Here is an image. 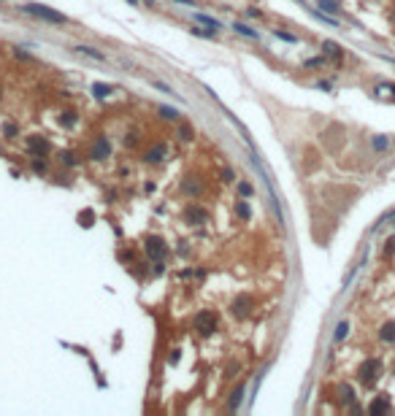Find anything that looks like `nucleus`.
Here are the masks:
<instances>
[{
	"label": "nucleus",
	"instance_id": "1",
	"mask_svg": "<svg viewBox=\"0 0 395 416\" xmlns=\"http://www.w3.org/2000/svg\"><path fill=\"white\" fill-rule=\"evenodd\" d=\"M19 11H25V14H30V17H35V19L49 22V25H68V22H70L65 14L54 11V9H49V6H38V3H25V6H19Z\"/></svg>",
	"mask_w": 395,
	"mask_h": 416
},
{
	"label": "nucleus",
	"instance_id": "2",
	"mask_svg": "<svg viewBox=\"0 0 395 416\" xmlns=\"http://www.w3.org/2000/svg\"><path fill=\"white\" fill-rule=\"evenodd\" d=\"M379 376H382V362H379L376 357H368L366 362H360L358 381L363 384V387H374V384L379 381Z\"/></svg>",
	"mask_w": 395,
	"mask_h": 416
},
{
	"label": "nucleus",
	"instance_id": "3",
	"mask_svg": "<svg viewBox=\"0 0 395 416\" xmlns=\"http://www.w3.org/2000/svg\"><path fill=\"white\" fill-rule=\"evenodd\" d=\"M192 325H195V330L201 335H211L217 330V313L214 311H198L195 319H192Z\"/></svg>",
	"mask_w": 395,
	"mask_h": 416
},
{
	"label": "nucleus",
	"instance_id": "4",
	"mask_svg": "<svg viewBox=\"0 0 395 416\" xmlns=\"http://www.w3.org/2000/svg\"><path fill=\"white\" fill-rule=\"evenodd\" d=\"M144 249H146V254L152 257L154 262H160L165 254H168V246H165V241L160 238V235H149L146 243H144Z\"/></svg>",
	"mask_w": 395,
	"mask_h": 416
},
{
	"label": "nucleus",
	"instance_id": "5",
	"mask_svg": "<svg viewBox=\"0 0 395 416\" xmlns=\"http://www.w3.org/2000/svg\"><path fill=\"white\" fill-rule=\"evenodd\" d=\"M252 308H255V297H252V295H239V297L233 300V305H230L233 316H239V319L249 316Z\"/></svg>",
	"mask_w": 395,
	"mask_h": 416
},
{
	"label": "nucleus",
	"instance_id": "6",
	"mask_svg": "<svg viewBox=\"0 0 395 416\" xmlns=\"http://www.w3.org/2000/svg\"><path fill=\"white\" fill-rule=\"evenodd\" d=\"M187 222L189 224H203V222H209V211L203 208V206H198V203H192V206H187Z\"/></svg>",
	"mask_w": 395,
	"mask_h": 416
},
{
	"label": "nucleus",
	"instance_id": "7",
	"mask_svg": "<svg viewBox=\"0 0 395 416\" xmlns=\"http://www.w3.org/2000/svg\"><path fill=\"white\" fill-rule=\"evenodd\" d=\"M27 149H30L35 157H44V154H49L52 144H49L46 138H41V135H30V138H27Z\"/></svg>",
	"mask_w": 395,
	"mask_h": 416
},
{
	"label": "nucleus",
	"instance_id": "8",
	"mask_svg": "<svg viewBox=\"0 0 395 416\" xmlns=\"http://www.w3.org/2000/svg\"><path fill=\"white\" fill-rule=\"evenodd\" d=\"M165 157H168V146H165V144H157V146H152V149L144 154V162H146V165H160Z\"/></svg>",
	"mask_w": 395,
	"mask_h": 416
},
{
	"label": "nucleus",
	"instance_id": "9",
	"mask_svg": "<svg viewBox=\"0 0 395 416\" xmlns=\"http://www.w3.org/2000/svg\"><path fill=\"white\" fill-rule=\"evenodd\" d=\"M108 154H111V146H108L106 138H98V141H95V146L90 149V157H92V160H106Z\"/></svg>",
	"mask_w": 395,
	"mask_h": 416
},
{
	"label": "nucleus",
	"instance_id": "10",
	"mask_svg": "<svg viewBox=\"0 0 395 416\" xmlns=\"http://www.w3.org/2000/svg\"><path fill=\"white\" fill-rule=\"evenodd\" d=\"M379 341H382V343H395V321L382 325V330H379Z\"/></svg>",
	"mask_w": 395,
	"mask_h": 416
},
{
	"label": "nucleus",
	"instance_id": "11",
	"mask_svg": "<svg viewBox=\"0 0 395 416\" xmlns=\"http://www.w3.org/2000/svg\"><path fill=\"white\" fill-rule=\"evenodd\" d=\"M368 411H371V413H384V411H390V400H387V397H374V400H371V405H368Z\"/></svg>",
	"mask_w": 395,
	"mask_h": 416
},
{
	"label": "nucleus",
	"instance_id": "12",
	"mask_svg": "<svg viewBox=\"0 0 395 416\" xmlns=\"http://www.w3.org/2000/svg\"><path fill=\"white\" fill-rule=\"evenodd\" d=\"M76 52H78V54H87V57H92V60H98V62L106 60V54L98 52L95 46H84V43H82V46H76Z\"/></svg>",
	"mask_w": 395,
	"mask_h": 416
},
{
	"label": "nucleus",
	"instance_id": "13",
	"mask_svg": "<svg viewBox=\"0 0 395 416\" xmlns=\"http://www.w3.org/2000/svg\"><path fill=\"white\" fill-rule=\"evenodd\" d=\"M338 400H341V403H352L354 400V389L349 387V384H341V387H338Z\"/></svg>",
	"mask_w": 395,
	"mask_h": 416
},
{
	"label": "nucleus",
	"instance_id": "14",
	"mask_svg": "<svg viewBox=\"0 0 395 416\" xmlns=\"http://www.w3.org/2000/svg\"><path fill=\"white\" fill-rule=\"evenodd\" d=\"M233 30H235V33H241L244 38H260V33H257V30H252V27H247V25H241V22H235V25H233Z\"/></svg>",
	"mask_w": 395,
	"mask_h": 416
},
{
	"label": "nucleus",
	"instance_id": "15",
	"mask_svg": "<svg viewBox=\"0 0 395 416\" xmlns=\"http://www.w3.org/2000/svg\"><path fill=\"white\" fill-rule=\"evenodd\" d=\"M322 49H325V54H328V57H341V46H338V43H333V41H325V43H322Z\"/></svg>",
	"mask_w": 395,
	"mask_h": 416
},
{
	"label": "nucleus",
	"instance_id": "16",
	"mask_svg": "<svg viewBox=\"0 0 395 416\" xmlns=\"http://www.w3.org/2000/svg\"><path fill=\"white\" fill-rule=\"evenodd\" d=\"M60 162L68 165V168H76V165H78V160H76L73 152H60Z\"/></svg>",
	"mask_w": 395,
	"mask_h": 416
},
{
	"label": "nucleus",
	"instance_id": "17",
	"mask_svg": "<svg viewBox=\"0 0 395 416\" xmlns=\"http://www.w3.org/2000/svg\"><path fill=\"white\" fill-rule=\"evenodd\" d=\"M184 192H187V195H192V198H198V195L203 192V187L198 184V181H189V178H187V181H184Z\"/></svg>",
	"mask_w": 395,
	"mask_h": 416
},
{
	"label": "nucleus",
	"instance_id": "18",
	"mask_svg": "<svg viewBox=\"0 0 395 416\" xmlns=\"http://www.w3.org/2000/svg\"><path fill=\"white\" fill-rule=\"evenodd\" d=\"M60 124H62V127H73V124H76V111H62Z\"/></svg>",
	"mask_w": 395,
	"mask_h": 416
},
{
	"label": "nucleus",
	"instance_id": "19",
	"mask_svg": "<svg viewBox=\"0 0 395 416\" xmlns=\"http://www.w3.org/2000/svg\"><path fill=\"white\" fill-rule=\"evenodd\" d=\"M376 92H379V95H387V98H392V100H395V84H387V81H382V84L376 87Z\"/></svg>",
	"mask_w": 395,
	"mask_h": 416
},
{
	"label": "nucleus",
	"instance_id": "20",
	"mask_svg": "<svg viewBox=\"0 0 395 416\" xmlns=\"http://www.w3.org/2000/svg\"><path fill=\"white\" fill-rule=\"evenodd\" d=\"M241 395H244V387H239L233 392V397H230V403H227V411H235V408L241 405Z\"/></svg>",
	"mask_w": 395,
	"mask_h": 416
},
{
	"label": "nucleus",
	"instance_id": "21",
	"mask_svg": "<svg viewBox=\"0 0 395 416\" xmlns=\"http://www.w3.org/2000/svg\"><path fill=\"white\" fill-rule=\"evenodd\" d=\"M320 3V9L322 11H328V14H338V3L336 0H317Z\"/></svg>",
	"mask_w": 395,
	"mask_h": 416
},
{
	"label": "nucleus",
	"instance_id": "22",
	"mask_svg": "<svg viewBox=\"0 0 395 416\" xmlns=\"http://www.w3.org/2000/svg\"><path fill=\"white\" fill-rule=\"evenodd\" d=\"M235 214H239V219H244V222H247L252 211H249V206H247L244 200H239V203H235Z\"/></svg>",
	"mask_w": 395,
	"mask_h": 416
},
{
	"label": "nucleus",
	"instance_id": "23",
	"mask_svg": "<svg viewBox=\"0 0 395 416\" xmlns=\"http://www.w3.org/2000/svg\"><path fill=\"white\" fill-rule=\"evenodd\" d=\"M195 19H198V22H203V25H209L211 30H217V27H219V22H217L214 17H206V14H195Z\"/></svg>",
	"mask_w": 395,
	"mask_h": 416
},
{
	"label": "nucleus",
	"instance_id": "24",
	"mask_svg": "<svg viewBox=\"0 0 395 416\" xmlns=\"http://www.w3.org/2000/svg\"><path fill=\"white\" fill-rule=\"evenodd\" d=\"M3 135H6V138H17V135H19V127H17L14 122H6V124H3Z\"/></svg>",
	"mask_w": 395,
	"mask_h": 416
},
{
	"label": "nucleus",
	"instance_id": "25",
	"mask_svg": "<svg viewBox=\"0 0 395 416\" xmlns=\"http://www.w3.org/2000/svg\"><path fill=\"white\" fill-rule=\"evenodd\" d=\"M92 92H95V98H108V95H111V87H106V84H95Z\"/></svg>",
	"mask_w": 395,
	"mask_h": 416
},
{
	"label": "nucleus",
	"instance_id": "26",
	"mask_svg": "<svg viewBox=\"0 0 395 416\" xmlns=\"http://www.w3.org/2000/svg\"><path fill=\"white\" fill-rule=\"evenodd\" d=\"M195 35H201V38H217V30H201V27H189Z\"/></svg>",
	"mask_w": 395,
	"mask_h": 416
},
{
	"label": "nucleus",
	"instance_id": "27",
	"mask_svg": "<svg viewBox=\"0 0 395 416\" xmlns=\"http://www.w3.org/2000/svg\"><path fill=\"white\" fill-rule=\"evenodd\" d=\"M160 116H163V119L176 122V119H179V111H173V108H160Z\"/></svg>",
	"mask_w": 395,
	"mask_h": 416
},
{
	"label": "nucleus",
	"instance_id": "28",
	"mask_svg": "<svg viewBox=\"0 0 395 416\" xmlns=\"http://www.w3.org/2000/svg\"><path fill=\"white\" fill-rule=\"evenodd\" d=\"M273 35H276V38H282V41H287V43H298V38L292 35V33H284V30H276Z\"/></svg>",
	"mask_w": 395,
	"mask_h": 416
},
{
	"label": "nucleus",
	"instance_id": "29",
	"mask_svg": "<svg viewBox=\"0 0 395 416\" xmlns=\"http://www.w3.org/2000/svg\"><path fill=\"white\" fill-rule=\"evenodd\" d=\"M346 333H349V325L346 321H341V325L336 327V341H341V338H346Z\"/></svg>",
	"mask_w": 395,
	"mask_h": 416
},
{
	"label": "nucleus",
	"instance_id": "30",
	"mask_svg": "<svg viewBox=\"0 0 395 416\" xmlns=\"http://www.w3.org/2000/svg\"><path fill=\"white\" fill-rule=\"evenodd\" d=\"M33 170H35L38 176H44V173H46V162H44V160H38V157H35V160H33Z\"/></svg>",
	"mask_w": 395,
	"mask_h": 416
},
{
	"label": "nucleus",
	"instance_id": "31",
	"mask_svg": "<svg viewBox=\"0 0 395 416\" xmlns=\"http://www.w3.org/2000/svg\"><path fill=\"white\" fill-rule=\"evenodd\" d=\"M387 146H390V141H387L384 135H376V138H374V149H379V152H382V149H387Z\"/></svg>",
	"mask_w": 395,
	"mask_h": 416
},
{
	"label": "nucleus",
	"instance_id": "32",
	"mask_svg": "<svg viewBox=\"0 0 395 416\" xmlns=\"http://www.w3.org/2000/svg\"><path fill=\"white\" fill-rule=\"evenodd\" d=\"M239 192L244 195V198H249V195L255 192V190H252V184H247V181H239Z\"/></svg>",
	"mask_w": 395,
	"mask_h": 416
},
{
	"label": "nucleus",
	"instance_id": "33",
	"mask_svg": "<svg viewBox=\"0 0 395 416\" xmlns=\"http://www.w3.org/2000/svg\"><path fill=\"white\" fill-rule=\"evenodd\" d=\"M392 254H395V235L387 241V246H384V257H392Z\"/></svg>",
	"mask_w": 395,
	"mask_h": 416
},
{
	"label": "nucleus",
	"instance_id": "34",
	"mask_svg": "<svg viewBox=\"0 0 395 416\" xmlns=\"http://www.w3.org/2000/svg\"><path fill=\"white\" fill-rule=\"evenodd\" d=\"M179 135H181V138H184V141H189V138H192V135H195V132H192V127H187V124H184V127H181V130H179Z\"/></svg>",
	"mask_w": 395,
	"mask_h": 416
},
{
	"label": "nucleus",
	"instance_id": "35",
	"mask_svg": "<svg viewBox=\"0 0 395 416\" xmlns=\"http://www.w3.org/2000/svg\"><path fill=\"white\" fill-rule=\"evenodd\" d=\"M154 87H157V89H160V92H165V95H176V92H173L171 87H165V84H163V81H154Z\"/></svg>",
	"mask_w": 395,
	"mask_h": 416
},
{
	"label": "nucleus",
	"instance_id": "36",
	"mask_svg": "<svg viewBox=\"0 0 395 416\" xmlns=\"http://www.w3.org/2000/svg\"><path fill=\"white\" fill-rule=\"evenodd\" d=\"M78 219H82V224H84V227H90V224H92V214H90V211H87V214H82Z\"/></svg>",
	"mask_w": 395,
	"mask_h": 416
},
{
	"label": "nucleus",
	"instance_id": "37",
	"mask_svg": "<svg viewBox=\"0 0 395 416\" xmlns=\"http://www.w3.org/2000/svg\"><path fill=\"white\" fill-rule=\"evenodd\" d=\"M322 62H325L322 57H317V60H309V62H306V68H317V65H322Z\"/></svg>",
	"mask_w": 395,
	"mask_h": 416
},
{
	"label": "nucleus",
	"instance_id": "38",
	"mask_svg": "<svg viewBox=\"0 0 395 416\" xmlns=\"http://www.w3.org/2000/svg\"><path fill=\"white\" fill-rule=\"evenodd\" d=\"M173 3H181V6H195L192 0H173Z\"/></svg>",
	"mask_w": 395,
	"mask_h": 416
},
{
	"label": "nucleus",
	"instance_id": "39",
	"mask_svg": "<svg viewBox=\"0 0 395 416\" xmlns=\"http://www.w3.org/2000/svg\"><path fill=\"white\" fill-rule=\"evenodd\" d=\"M128 3H133V6H136V3H138V0H128Z\"/></svg>",
	"mask_w": 395,
	"mask_h": 416
},
{
	"label": "nucleus",
	"instance_id": "40",
	"mask_svg": "<svg viewBox=\"0 0 395 416\" xmlns=\"http://www.w3.org/2000/svg\"><path fill=\"white\" fill-rule=\"evenodd\" d=\"M392 373H395V365H392Z\"/></svg>",
	"mask_w": 395,
	"mask_h": 416
}]
</instances>
